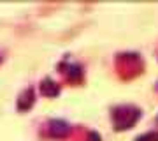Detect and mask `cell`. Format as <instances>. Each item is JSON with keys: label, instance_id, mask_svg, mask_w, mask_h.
<instances>
[{"label": "cell", "instance_id": "obj_1", "mask_svg": "<svg viewBox=\"0 0 158 141\" xmlns=\"http://www.w3.org/2000/svg\"><path fill=\"white\" fill-rule=\"evenodd\" d=\"M111 117H113L114 129L116 130H125V129H130V127L135 125V122L141 118V111H139V108H135V106L125 104V106L114 108Z\"/></svg>", "mask_w": 158, "mask_h": 141}, {"label": "cell", "instance_id": "obj_2", "mask_svg": "<svg viewBox=\"0 0 158 141\" xmlns=\"http://www.w3.org/2000/svg\"><path fill=\"white\" fill-rule=\"evenodd\" d=\"M48 130H49V134L53 138H63V136L69 134V127L67 122H63V120H51L49 124H48Z\"/></svg>", "mask_w": 158, "mask_h": 141}, {"label": "cell", "instance_id": "obj_3", "mask_svg": "<svg viewBox=\"0 0 158 141\" xmlns=\"http://www.w3.org/2000/svg\"><path fill=\"white\" fill-rule=\"evenodd\" d=\"M34 102H35L34 88H27V90L19 95V99H18V109H19V111H28L30 108L34 106Z\"/></svg>", "mask_w": 158, "mask_h": 141}, {"label": "cell", "instance_id": "obj_4", "mask_svg": "<svg viewBox=\"0 0 158 141\" xmlns=\"http://www.w3.org/2000/svg\"><path fill=\"white\" fill-rule=\"evenodd\" d=\"M40 94L46 97H56L60 94V86L58 83H55L51 78H46L42 83H40Z\"/></svg>", "mask_w": 158, "mask_h": 141}, {"label": "cell", "instance_id": "obj_5", "mask_svg": "<svg viewBox=\"0 0 158 141\" xmlns=\"http://www.w3.org/2000/svg\"><path fill=\"white\" fill-rule=\"evenodd\" d=\"M67 78L72 81V83H79L83 79V69L76 65V64H70L67 65Z\"/></svg>", "mask_w": 158, "mask_h": 141}, {"label": "cell", "instance_id": "obj_6", "mask_svg": "<svg viewBox=\"0 0 158 141\" xmlns=\"http://www.w3.org/2000/svg\"><path fill=\"white\" fill-rule=\"evenodd\" d=\"M135 141H158V132H146V134L135 138Z\"/></svg>", "mask_w": 158, "mask_h": 141}]
</instances>
